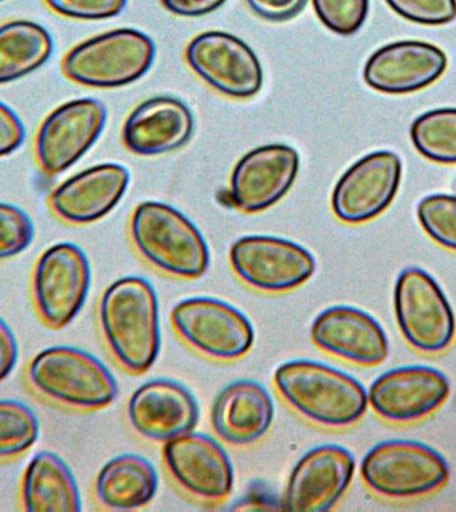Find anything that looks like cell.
Segmentation results:
<instances>
[{"mask_svg": "<svg viewBox=\"0 0 456 512\" xmlns=\"http://www.w3.org/2000/svg\"><path fill=\"white\" fill-rule=\"evenodd\" d=\"M98 319L108 350L124 370L139 375L154 366L160 351L159 303L148 280L126 276L110 284L99 300Z\"/></svg>", "mask_w": 456, "mask_h": 512, "instance_id": "1", "label": "cell"}, {"mask_svg": "<svg viewBox=\"0 0 456 512\" xmlns=\"http://www.w3.org/2000/svg\"><path fill=\"white\" fill-rule=\"evenodd\" d=\"M276 391L315 426L340 430L366 415L368 392L346 372L312 360H292L276 368Z\"/></svg>", "mask_w": 456, "mask_h": 512, "instance_id": "2", "label": "cell"}, {"mask_svg": "<svg viewBox=\"0 0 456 512\" xmlns=\"http://www.w3.org/2000/svg\"><path fill=\"white\" fill-rule=\"evenodd\" d=\"M28 386L56 406L75 411H98L111 406L118 383L90 352L71 346H52L28 363Z\"/></svg>", "mask_w": 456, "mask_h": 512, "instance_id": "3", "label": "cell"}, {"mask_svg": "<svg viewBox=\"0 0 456 512\" xmlns=\"http://www.w3.org/2000/svg\"><path fill=\"white\" fill-rule=\"evenodd\" d=\"M130 235L136 251L163 274L196 279L210 266L202 232L166 203H140L131 216Z\"/></svg>", "mask_w": 456, "mask_h": 512, "instance_id": "4", "label": "cell"}, {"mask_svg": "<svg viewBox=\"0 0 456 512\" xmlns=\"http://www.w3.org/2000/svg\"><path fill=\"white\" fill-rule=\"evenodd\" d=\"M155 51L154 42L144 32L116 28L72 47L62 60V71L79 86L124 87L150 71Z\"/></svg>", "mask_w": 456, "mask_h": 512, "instance_id": "5", "label": "cell"}, {"mask_svg": "<svg viewBox=\"0 0 456 512\" xmlns=\"http://www.w3.org/2000/svg\"><path fill=\"white\" fill-rule=\"evenodd\" d=\"M360 475L380 498L410 500L434 494L446 486L450 467L443 455L415 440H386L367 452Z\"/></svg>", "mask_w": 456, "mask_h": 512, "instance_id": "6", "label": "cell"}, {"mask_svg": "<svg viewBox=\"0 0 456 512\" xmlns=\"http://www.w3.org/2000/svg\"><path fill=\"white\" fill-rule=\"evenodd\" d=\"M91 267L86 252L70 242L52 244L34 267L32 302L39 319L51 330L74 322L86 304Z\"/></svg>", "mask_w": 456, "mask_h": 512, "instance_id": "7", "label": "cell"}, {"mask_svg": "<svg viewBox=\"0 0 456 512\" xmlns=\"http://www.w3.org/2000/svg\"><path fill=\"white\" fill-rule=\"evenodd\" d=\"M396 322L414 350L440 354L450 348L456 319L442 287L418 267L400 272L394 288Z\"/></svg>", "mask_w": 456, "mask_h": 512, "instance_id": "8", "label": "cell"}, {"mask_svg": "<svg viewBox=\"0 0 456 512\" xmlns=\"http://www.w3.org/2000/svg\"><path fill=\"white\" fill-rule=\"evenodd\" d=\"M171 323L192 350L218 362L242 359L254 346L255 331L250 320L222 300H182L171 311Z\"/></svg>", "mask_w": 456, "mask_h": 512, "instance_id": "9", "label": "cell"}, {"mask_svg": "<svg viewBox=\"0 0 456 512\" xmlns=\"http://www.w3.org/2000/svg\"><path fill=\"white\" fill-rule=\"evenodd\" d=\"M107 108L100 100L82 98L60 104L40 123L34 140L39 170L54 178L74 166L102 135Z\"/></svg>", "mask_w": 456, "mask_h": 512, "instance_id": "10", "label": "cell"}, {"mask_svg": "<svg viewBox=\"0 0 456 512\" xmlns=\"http://www.w3.org/2000/svg\"><path fill=\"white\" fill-rule=\"evenodd\" d=\"M230 263L246 286L264 294H284L315 274L314 256L300 244L276 236L250 235L231 246Z\"/></svg>", "mask_w": 456, "mask_h": 512, "instance_id": "11", "label": "cell"}, {"mask_svg": "<svg viewBox=\"0 0 456 512\" xmlns=\"http://www.w3.org/2000/svg\"><path fill=\"white\" fill-rule=\"evenodd\" d=\"M191 70L219 94L232 99L252 98L262 90L263 68L252 48L238 36L207 31L186 48Z\"/></svg>", "mask_w": 456, "mask_h": 512, "instance_id": "12", "label": "cell"}, {"mask_svg": "<svg viewBox=\"0 0 456 512\" xmlns=\"http://www.w3.org/2000/svg\"><path fill=\"white\" fill-rule=\"evenodd\" d=\"M450 391V380L442 371L416 364L394 368L376 378L368 391V404L388 423L411 424L439 410Z\"/></svg>", "mask_w": 456, "mask_h": 512, "instance_id": "13", "label": "cell"}, {"mask_svg": "<svg viewBox=\"0 0 456 512\" xmlns=\"http://www.w3.org/2000/svg\"><path fill=\"white\" fill-rule=\"evenodd\" d=\"M402 179V162L391 151L371 152L338 180L332 192V211L340 222L362 224L390 207Z\"/></svg>", "mask_w": 456, "mask_h": 512, "instance_id": "14", "label": "cell"}, {"mask_svg": "<svg viewBox=\"0 0 456 512\" xmlns=\"http://www.w3.org/2000/svg\"><path fill=\"white\" fill-rule=\"evenodd\" d=\"M168 474L184 492L202 502L226 500L234 488V468L216 440L187 432L163 447Z\"/></svg>", "mask_w": 456, "mask_h": 512, "instance_id": "15", "label": "cell"}, {"mask_svg": "<svg viewBox=\"0 0 456 512\" xmlns=\"http://www.w3.org/2000/svg\"><path fill=\"white\" fill-rule=\"evenodd\" d=\"M355 458L336 444L308 451L292 470L283 498V510H331L346 494L355 474Z\"/></svg>", "mask_w": 456, "mask_h": 512, "instance_id": "16", "label": "cell"}, {"mask_svg": "<svg viewBox=\"0 0 456 512\" xmlns=\"http://www.w3.org/2000/svg\"><path fill=\"white\" fill-rule=\"evenodd\" d=\"M299 167L298 152L286 144L254 148L240 158L232 171V204L246 214L267 210L294 186Z\"/></svg>", "mask_w": 456, "mask_h": 512, "instance_id": "17", "label": "cell"}, {"mask_svg": "<svg viewBox=\"0 0 456 512\" xmlns=\"http://www.w3.org/2000/svg\"><path fill=\"white\" fill-rule=\"evenodd\" d=\"M311 336L315 346L326 354L358 366H379L390 352L384 328L360 308H327L316 316Z\"/></svg>", "mask_w": 456, "mask_h": 512, "instance_id": "18", "label": "cell"}, {"mask_svg": "<svg viewBox=\"0 0 456 512\" xmlns=\"http://www.w3.org/2000/svg\"><path fill=\"white\" fill-rule=\"evenodd\" d=\"M130 186V171L122 164L86 168L56 186L48 198L52 214L64 223L84 226L110 214Z\"/></svg>", "mask_w": 456, "mask_h": 512, "instance_id": "19", "label": "cell"}, {"mask_svg": "<svg viewBox=\"0 0 456 512\" xmlns=\"http://www.w3.org/2000/svg\"><path fill=\"white\" fill-rule=\"evenodd\" d=\"M447 63L446 54L434 44L402 40L375 51L364 66L363 78L383 94H411L442 78Z\"/></svg>", "mask_w": 456, "mask_h": 512, "instance_id": "20", "label": "cell"}, {"mask_svg": "<svg viewBox=\"0 0 456 512\" xmlns=\"http://www.w3.org/2000/svg\"><path fill=\"white\" fill-rule=\"evenodd\" d=\"M128 422L143 438L166 443L191 432L199 422L198 403L182 384L151 380L128 400Z\"/></svg>", "mask_w": 456, "mask_h": 512, "instance_id": "21", "label": "cell"}, {"mask_svg": "<svg viewBox=\"0 0 456 512\" xmlns=\"http://www.w3.org/2000/svg\"><path fill=\"white\" fill-rule=\"evenodd\" d=\"M194 115L171 96L140 103L123 124L122 142L132 154L154 156L179 150L194 134Z\"/></svg>", "mask_w": 456, "mask_h": 512, "instance_id": "22", "label": "cell"}, {"mask_svg": "<svg viewBox=\"0 0 456 512\" xmlns=\"http://www.w3.org/2000/svg\"><path fill=\"white\" fill-rule=\"evenodd\" d=\"M271 395L259 383L238 380L216 396L211 411L215 434L236 447L251 446L267 434L274 422Z\"/></svg>", "mask_w": 456, "mask_h": 512, "instance_id": "23", "label": "cell"}, {"mask_svg": "<svg viewBox=\"0 0 456 512\" xmlns=\"http://www.w3.org/2000/svg\"><path fill=\"white\" fill-rule=\"evenodd\" d=\"M20 502L28 512H79L82 499L70 466L56 452L39 451L24 471Z\"/></svg>", "mask_w": 456, "mask_h": 512, "instance_id": "24", "label": "cell"}, {"mask_svg": "<svg viewBox=\"0 0 456 512\" xmlns=\"http://www.w3.org/2000/svg\"><path fill=\"white\" fill-rule=\"evenodd\" d=\"M158 491V474L147 459L134 454L108 460L95 479L99 506L110 511H134L147 506Z\"/></svg>", "mask_w": 456, "mask_h": 512, "instance_id": "25", "label": "cell"}, {"mask_svg": "<svg viewBox=\"0 0 456 512\" xmlns=\"http://www.w3.org/2000/svg\"><path fill=\"white\" fill-rule=\"evenodd\" d=\"M54 40L40 24L14 19L0 24V86L39 70L50 60Z\"/></svg>", "mask_w": 456, "mask_h": 512, "instance_id": "26", "label": "cell"}, {"mask_svg": "<svg viewBox=\"0 0 456 512\" xmlns=\"http://www.w3.org/2000/svg\"><path fill=\"white\" fill-rule=\"evenodd\" d=\"M411 139L416 151L431 162L456 164V108H438L415 119Z\"/></svg>", "mask_w": 456, "mask_h": 512, "instance_id": "27", "label": "cell"}, {"mask_svg": "<svg viewBox=\"0 0 456 512\" xmlns=\"http://www.w3.org/2000/svg\"><path fill=\"white\" fill-rule=\"evenodd\" d=\"M40 422L28 404L0 399V462L19 458L38 442Z\"/></svg>", "mask_w": 456, "mask_h": 512, "instance_id": "28", "label": "cell"}, {"mask_svg": "<svg viewBox=\"0 0 456 512\" xmlns=\"http://www.w3.org/2000/svg\"><path fill=\"white\" fill-rule=\"evenodd\" d=\"M418 219L435 243L456 252V195L426 196L419 203Z\"/></svg>", "mask_w": 456, "mask_h": 512, "instance_id": "29", "label": "cell"}, {"mask_svg": "<svg viewBox=\"0 0 456 512\" xmlns=\"http://www.w3.org/2000/svg\"><path fill=\"white\" fill-rule=\"evenodd\" d=\"M34 238L30 215L15 204L0 202V262L22 254Z\"/></svg>", "mask_w": 456, "mask_h": 512, "instance_id": "30", "label": "cell"}, {"mask_svg": "<svg viewBox=\"0 0 456 512\" xmlns=\"http://www.w3.org/2000/svg\"><path fill=\"white\" fill-rule=\"evenodd\" d=\"M320 22L338 35H352L366 22L370 0H312Z\"/></svg>", "mask_w": 456, "mask_h": 512, "instance_id": "31", "label": "cell"}, {"mask_svg": "<svg viewBox=\"0 0 456 512\" xmlns=\"http://www.w3.org/2000/svg\"><path fill=\"white\" fill-rule=\"evenodd\" d=\"M402 18L424 26H442L456 19V0H386Z\"/></svg>", "mask_w": 456, "mask_h": 512, "instance_id": "32", "label": "cell"}, {"mask_svg": "<svg viewBox=\"0 0 456 512\" xmlns=\"http://www.w3.org/2000/svg\"><path fill=\"white\" fill-rule=\"evenodd\" d=\"M55 15L82 22H98L122 14L127 0H43Z\"/></svg>", "mask_w": 456, "mask_h": 512, "instance_id": "33", "label": "cell"}, {"mask_svg": "<svg viewBox=\"0 0 456 512\" xmlns=\"http://www.w3.org/2000/svg\"><path fill=\"white\" fill-rule=\"evenodd\" d=\"M26 140V128L18 114L0 102V158L14 154Z\"/></svg>", "mask_w": 456, "mask_h": 512, "instance_id": "34", "label": "cell"}, {"mask_svg": "<svg viewBox=\"0 0 456 512\" xmlns=\"http://www.w3.org/2000/svg\"><path fill=\"white\" fill-rule=\"evenodd\" d=\"M259 18L268 22H287L306 8L308 0H246Z\"/></svg>", "mask_w": 456, "mask_h": 512, "instance_id": "35", "label": "cell"}, {"mask_svg": "<svg viewBox=\"0 0 456 512\" xmlns=\"http://www.w3.org/2000/svg\"><path fill=\"white\" fill-rule=\"evenodd\" d=\"M19 360L18 339L8 326L6 320L0 316V383L10 378Z\"/></svg>", "mask_w": 456, "mask_h": 512, "instance_id": "36", "label": "cell"}, {"mask_svg": "<svg viewBox=\"0 0 456 512\" xmlns=\"http://www.w3.org/2000/svg\"><path fill=\"white\" fill-rule=\"evenodd\" d=\"M160 2L171 14L183 16V18H198L218 10L227 0H160Z\"/></svg>", "mask_w": 456, "mask_h": 512, "instance_id": "37", "label": "cell"}, {"mask_svg": "<svg viewBox=\"0 0 456 512\" xmlns=\"http://www.w3.org/2000/svg\"><path fill=\"white\" fill-rule=\"evenodd\" d=\"M0 2H3V0H0Z\"/></svg>", "mask_w": 456, "mask_h": 512, "instance_id": "38", "label": "cell"}]
</instances>
